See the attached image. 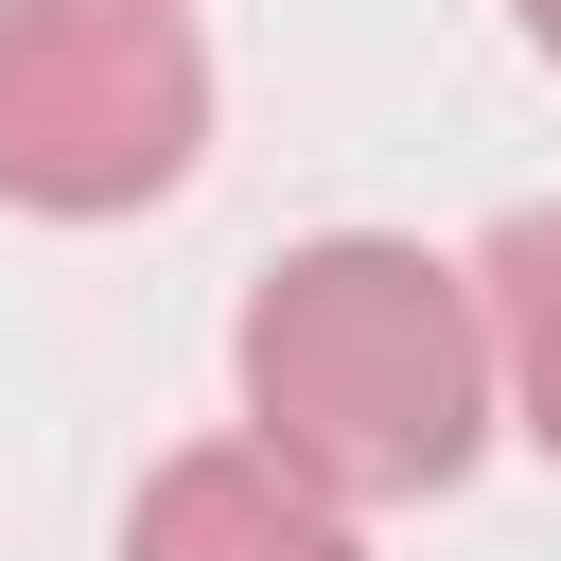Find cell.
I'll return each mask as SVG.
<instances>
[{
	"instance_id": "cell-3",
	"label": "cell",
	"mask_w": 561,
	"mask_h": 561,
	"mask_svg": "<svg viewBox=\"0 0 561 561\" xmlns=\"http://www.w3.org/2000/svg\"><path fill=\"white\" fill-rule=\"evenodd\" d=\"M123 561H368V526L333 491H298L263 438H175L123 508Z\"/></svg>"
},
{
	"instance_id": "cell-5",
	"label": "cell",
	"mask_w": 561,
	"mask_h": 561,
	"mask_svg": "<svg viewBox=\"0 0 561 561\" xmlns=\"http://www.w3.org/2000/svg\"><path fill=\"white\" fill-rule=\"evenodd\" d=\"M508 18H526V53H543V70H561V0H508Z\"/></svg>"
},
{
	"instance_id": "cell-4",
	"label": "cell",
	"mask_w": 561,
	"mask_h": 561,
	"mask_svg": "<svg viewBox=\"0 0 561 561\" xmlns=\"http://www.w3.org/2000/svg\"><path fill=\"white\" fill-rule=\"evenodd\" d=\"M473 333H491V438L561 456V210H508L473 245Z\"/></svg>"
},
{
	"instance_id": "cell-2",
	"label": "cell",
	"mask_w": 561,
	"mask_h": 561,
	"mask_svg": "<svg viewBox=\"0 0 561 561\" xmlns=\"http://www.w3.org/2000/svg\"><path fill=\"white\" fill-rule=\"evenodd\" d=\"M210 158L193 0H0V210L123 228Z\"/></svg>"
},
{
	"instance_id": "cell-1",
	"label": "cell",
	"mask_w": 561,
	"mask_h": 561,
	"mask_svg": "<svg viewBox=\"0 0 561 561\" xmlns=\"http://www.w3.org/2000/svg\"><path fill=\"white\" fill-rule=\"evenodd\" d=\"M228 438H263L298 491L368 508H438L491 456V333H473V263H438L421 228H316L245 280L228 316Z\"/></svg>"
}]
</instances>
